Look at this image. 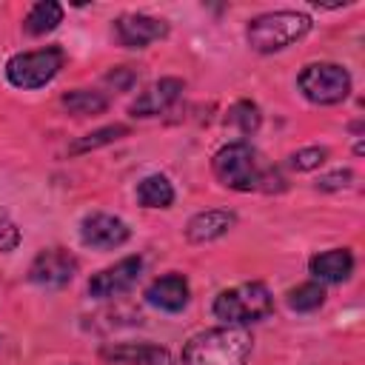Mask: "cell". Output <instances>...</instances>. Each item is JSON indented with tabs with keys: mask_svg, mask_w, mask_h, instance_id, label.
<instances>
[{
	"mask_svg": "<svg viewBox=\"0 0 365 365\" xmlns=\"http://www.w3.org/2000/svg\"><path fill=\"white\" fill-rule=\"evenodd\" d=\"M211 168H214V177L231 191H274V188H282L279 171L271 168L262 160V154L245 140L222 145L214 154Z\"/></svg>",
	"mask_w": 365,
	"mask_h": 365,
	"instance_id": "cell-1",
	"label": "cell"
},
{
	"mask_svg": "<svg viewBox=\"0 0 365 365\" xmlns=\"http://www.w3.org/2000/svg\"><path fill=\"white\" fill-rule=\"evenodd\" d=\"M251 345L254 339L245 328H208L185 342L180 365H245L251 356Z\"/></svg>",
	"mask_w": 365,
	"mask_h": 365,
	"instance_id": "cell-2",
	"label": "cell"
},
{
	"mask_svg": "<svg viewBox=\"0 0 365 365\" xmlns=\"http://www.w3.org/2000/svg\"><path fill=\"white\" fill-rule=\"evenodd\" d=\"M308 31H311V17L305 11L279 9V11H265V14H257L254 20H248L245 40L254 51L274 54V51L294 46Z\"/></svg>",
	"mask_w": 365,
	"mask_h": 365,
	"instance_id": "cell-3",
	"label": "cell"
},
{
	"mask_svg": "<svg viewBox=\"0 0 365 365\" xmlns=\"http://www.w3.org/2000/svg\"><path fill=\"white\" fill-rule=\"evenodd\" d=\"M211 311L220 322L242 328V325H251V322H259V319L271 317L274 297H271L268 285H262V282H240L234 288L220 291L214 297Z\"/></svg>",
	"mask_w": 365,
	"mask_h": 365,
	"instance_id": "cell-4",
	"label": "cell"
},
{
	"mask_svg": "<svg viewBox=\"0 0 365 365\" xmlns=\"http://www.w3.org/2000/svg\"><path fill=\"white\" fill-rule=\"evenodd\" d=\"M66 63V54L60 46H46L37 51H20L14 57H9L6 63V80L14 88H43L46 83H51L60 68Z\"/></svg>",
	"mask_w": 365,
	"mask_h": 365,
	"instance_id": "cell-5",
	"label": "cell"
},
{
	"mask_svg": "<svg viewBox=\"0 0 365 365\" xmlns=\"http://www.w3.org/2000/svg\"><path fill=\"white\" fill-rule=\"evenodd\" d=\"M297 86L305 100L317 106H336L351 94V74L339 63H308L299 71Z\"/></svg>",
	"mask_w": 365,
	"mask_h": 365,
	"instance_id": "cell-6",
	"label": "cell"
},
{
	"mask_svg": "<svg viewBox=\"0 0 365 365\" xmlns=\"http://www.w3.org/2000/svg\"><path fill=\"white\" fill-rule=\"evenodd\" d=\"M74 274H77V259L66 248H46L29 265V282L40 288H63L74 279Z\"/></svg>",
	"mask_w": 365,
	"mask_h": 365,
	"instance_id": "cell-7",
	"label": "cell"
},
{
	"mask_svg": "<svg viewBox=\"0 0 365 365\" xmlns=\"http://www.w3.org/2000/svg\"><path fill=\"white\" fill-rule=\"evenodd\" d=\"M143 274V259L140 257H125L103 271H97L91 279H88V294L94 299H111V297H120L125 291H131L137 285Z\"/></svg>",
	"mask_w": 365,
	"mask_h": 365,
	"instance_id": "cell-8",
	"label": "cell"
},
{
	"mask_svg": "<svg viewBox=\"0 0 365 365\" xmlns=\"http://www.w3.org/2000/svg\"><path fill=\"white\" fill-rule=\"evenodd\" d=\"M114 34L125 48H145L168 34V23L151 14H123L114 20Z\"/></svg>",
	"mask_w": 365,
	"mask_h": 365,
	"instance_id": "cell-9",
	"label": "cell"
},
{
	"mask_svg": "<svg viewBox=\"0 0 365 365\" xmlns=\"http://www.w3.org/2000/svg\"><path fill=\"white\" fill-rule=\"evenodd\" d=\"M128 237H131V228L114 214L97 211L80 222V240L91 248H120L128 242Z\"/></svg>",
	"mask_w": 365,
	"mask_h": 365,
	"instance_id": "cell-10",
	"label": "cell"
},
{
	"mask_svg": "<svg viewBox=\"0 0 365 365\" xmlns=\"http://www.w3.org/2000/svg\"><path fill=\"white\" fill-rule=\"evenodd\" d=\"M185 83L180 77H163L157 83H151L145 91H140V97L131 103L128 114L131 117H157L163 111H168L180 97H182Z\"/></svg>",
	"mask_w": 365,
	"mask_h": 365,
	"instance_id": "cell-11",
	"label": "cell"
},
{
	"mask_svg": "<svg viewBox=\"0 0 365 365\" xmlns=\"http://www.w3.org/2000/svg\"><path fill=\"white\" fill-rule=\"evenodd\" d=\"M188 297H191V288L182 274H163L145 288V302L168 314L182 311L188 305Z\"/></svg>",
	"mask_w": 365,
	"mask_h": 365,
	"instance_id": "cell-12",
	"label": "cell"
},
{
	"mask_svg": "<svg viewBox=\"0 0 365 365\" xmlns=\"http://www.w3.org/2000/svg\"><path fill=\"white\" fill-rule=\"evenodd\" d=\"M234 225H237V214L234 211L208 208V211H200V214H194L188 220L185 240L188 242H211V240H220L222 234H228Z\"/></svg>",
	"mask_w": 365,
	"mask_h": 365,
	"instance_id": "cell-13",
	"label": "cell"
},
{
	"mask_svg": "<svg viewBox=\"0 0 365 365\" xmlns=\"http://www.w3.org/2000/svg\"><path fill=\"white\" fill-rule=\"evenodd\" d=\"M106 362H120V365H171V356L165 348L151 345V342H123V345H106L100 351Z\"/></svg>",
	"mask_w": 365,
	"mask_h": 365,
	"instance_id": "cell-14",
	"label": "cell"
},
{
	"mask_svg": "<svg viewBox=\"0 0 365 365\" xmlns=\"http://www.w3.org/2000/svg\"><path fill=\"white\" fill-rule=\"evenodd\" d=\"M308 271L319 282H345L354 274V254L348 248H331V251L314 254L308 262Z\"/></svg>",
	"mask_w": 365,
	"mask_h": 365,
	"instance_id": "cell-15",
	"label": "cell"
},
{
	"mask_svg": "<svg viewBox=\"0 0 365 365\" xmlns=\"http://www.w3.org/2000/svg\"><path fill=\"white\" fill-rule=\"evenodd\" d=\"M60 23H63V6L54 0H43L29 9V14L23 20V31L31 37H43V34L54 31Z\"/></svg>",
	"mask_w": 365,
	"mask_h": 365,
	"instance_id": "cell-16",
	"label": "cell"
},
{
	"mask_svg": "<svg viewBox=\"0 0 365 365\" xmlns=\"http://www.w3.org/2000/svg\"><path fill=\"white\" fill-rule=\"evenodd\" d=\"M137 202L145 208H168L174 202V185L165 174H148L137 185Z\"/></svg>",
	"mask_w": 365,
	"mask_h": 365,
	"instance_id": "cell-17",
	"label": "cell"
},
{
	"mask_svg": "<svg viewBox=\"0 0 365 365\" xmlns=\"http://www.w3.org/2000/svg\"><path fill=\"white\" fill-rule=\"evenodd\" d=\"M63 106L77 114V117H86V114H103L108 108V97L100 94V91H91V88H74L68 94H63Z\"/></svg>",
	"mask_w": 365,
	"mask_h": 365,
	"instance_id": "cell-18",
	"label": "cell"
},
{
	"mask_svg": "<svg viewBox=\"0 0 365 365\" xmlns=\"http://www.w3.org/2000/svg\"><path fill=\"white\" fill-rule=\"evenodd\" d=\"M285 302H288L291 311H299V314L317 311L325 302V288H322V282H302V285H297V288L288 291Z\"/></svg>",
	"mask_w": 365,
	"mask_h": 365,
	"instance_id": "cell-19",
	"label": "cell"
},
{
	"mask_svg": "<svg viewBox=\"0 0 365 365\" xmlns=\"http://www.w3.org/2000/svg\"><path fill=\"white\" fill-rule=\"evenodd\" d=\"M125 134H128V125H123V123L103 125V128H97V131L80 137L68 151H71V154H86V151H94V148H100V145H108V143H114V140H120V137H125Z\"/></svg>",
	"mask_w": 365,
	"mask_h": 365,
	"instance_id": "cell-20",
	"label": "cell"
},
{
	"mask_svg": "<svg viewBox=\"0 0 365 365\" xmlns=\"http://www.w3.org/2000/svg\"><path fill=\"white\" fill-rule=\"evenodd\" d=\"M228 123H231L240 134H254V131L259 128V123H262V114H259L257 103H251V100H240V103L231 106V111H228Z\"/></svg>",
	"mask_w": 365,
	"mask_h": 365,
	"instance_id": "cell-21",
	"label": "cell"
},
{
	"mask_svg": "<svg viewBox=\"0 0 365 365\" xmlns=\"http://www.w3.org/2000/svg\"><path fill=\"white\" fill-rule=\"evenodd\" d=\"M328 160V148L322 145H308V148H299L288 157V165L297 168V171H311V168H319L322 163Z\"/></svg>",
	"mask_w": 365,
	"mask_h": 365,
	"instance_id": "cell-22",
	"label": "cell"
},
{
	"mask_svg": "<svg viewBox=\"0 0 365 365\" xmlns=\"http://www.w3.org/2000/svg\"><path fill=\"white\" fill-rule=\"evenodd\" d=\"M20 245V228H17V222L0 208V251H14Z\"/></svg>",
	"mask_w": 365,
	"mask_h": 365,
	"instance_id": "cell-23",
	"label": "cell"
},
{
	"mask_svg": "<svg viewBox=\"0 0 365 365\" xmlns=\"http://www.w3.org/2000/svg\"><path fill=\"white\" fill-rule=\"evenodd\" d=\"M351 171L348 168H339V171H334V174H325V177H319L317 180V188L319 191H336V188H345L348 182H351Z\"/></svg>",
	"mask_w": 365,
	"mask_h": 365,
	"instance_id": "cell-24",
	"label": "cell"
},
{
	"mask_svg": "<svg viewBox=\"0 0 365 365\" xmlns=\"http://www.w3.org/2000/svg\"><path fill=\"white\" fill-rule=\"evenodd\" d=\"M108 80H111L114 86H123V88H125V86H128V83L134 80V74H131L128 68H114V71L108 74Z\"/></svg>",
	"mask_w": 365,
	"mask_h": 365,
	"instance_id": "cell-25",
	"label": "cell"
}]
</instances>
